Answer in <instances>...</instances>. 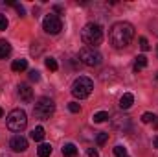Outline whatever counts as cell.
<instances>
[{
    "mask_svg": "<svg viewBox=\"0 0 158 157\" xmlns=\"http://www.w3.org/2000/svg\"><path fill=\"white\" fill-rule=\"evenodd\" d=\"M110 43L112 46L116 48H123L127 44H131V41L134 37V26L129 24V22H116L112 28H110Z\"/></svg>",
    "mask_w": 158,
    "mask_h": 157,
    "instance_id": "obj_1",
    "label": "cell"
},
{
    "mask_svg": "<svg viewBox=\"0 0 158 157\" xmlns=\"http://www.w3.org/2000/svg\"><path fill=\"white\" fill-rule=\"evenodd\" d=\"M81 39L86 46L96 48L98 44H101L103 41V28L96 22H88L83 30H81Z\"/></svg>",
    "mask_w": 158,
    "mask_h": 157,
    "instance_id": "obj_2",
    "label": "cell"
},
{
    "mask_svg": "<svg viewBox=\"0 0 158 157\" xmlns=\"http://www.w3.org/2000/svg\"><path fill=\"white\" fill-rule=\"evenodd\" d=\"M92 89H94V81L90 78H86V76H79V78L72 83V94H74L76 98H79V100L88 98L90 92H92Z\"/></svg>",
    "mask_w": 158,
    "mask_h": 157,
    "instance_id": "obj_3",
    "label": "cell"
},
{
    "mask_svg": "<svg viewBox=\"0 0 158 157\" xmlns=\"http://www.w3.org/2000/svg\"><path fill=\"white\" fill-rule=\"evenodd\" d=\"M26 126H28V117H26V113L22 109H13L7 115V128L11 131L20 133L22 129H26Z\"/></svg>",
    "mask_w": 158,
    "mask_h": 157,
    "instance_id": "obj_4",
    "label": "cell"
},
{
    "mask_svg": "<svg viewBox=\"0 0 158 157\" xmlns=\"http://www.w3.org/2000/svg\"><path fill=\"white\" fill-rule=\"evenodd\" d=\"M33 113H35V117L40 118V120L50 118L55 113V104H53V100H52V98H40V100H37V104H35V107H33Z\"/></svg>",
    "mask_w": 158,
    "mask_h": 157,
    "instance_id": "obj_5",
    "label": "cell"
},
{
    "mask_svg": "<svg viewBox=\"0 0 158 157\" xmlns=\"http://www.w3.org/2000/svg\"><path fill=\"white\" fill-rule=\"evenodd\" d=\"M101 54L96 50V48H90V46H85L79 50V61L86 67H98L101 65Z\"/></svg>",
    "mask_w": 158,
    "mask_h": 157,
    "instance_id": "obj_6",
    "label": "cell"
},
{
    "mask_svg": "<svg viewBox=\"0 0 158 157\" xmlns=\"http://www.w3.org/2000/svg\"><path fill=\"white\" fill-rule=\"evenodd\" d=\"M42 28H44L46 34L55 35V34H59V32L63 30V22H61V19H59L57 15L50 13V15L44 17V20H42Z\"/></svg>",
    "mask_w": 158,
    "mask_h": 157,
    "instance_id": "obj_7",
    "label": "cell"
},
{
    "mask_svg": "<svg viewBox=\"0 0 158 157\" xmlns=\"http://www.w3.org/2000/svg\"><path fill=\"white\" fill-rule=\"evenodd\" d=\"M110 124L119 133H127L131 129V118L125 117V115H114V117L110 118Z\"/></svg>",
    "mask_w": 158,
    "mask_h": 157,
    "instance_id": "obj_8",
    "label": "cell"
},
{
    "mask_svg": "<svg viewBox=\"0 0 158 157\" xmlns=\"http://www.w3.org/2000/svg\"><path fill=\"white\" fill-rule=\"evenodd\" d=\"M9 146H11V150H13V152L20 154V152H24V150L28 148V141H26V137H22V135H15V137L11 139Z\"/></svg>",
    "mask_w": 158,
    "mask_h": 157,
    "instance_id": "obj_9",
    "label": "cell"
},
{
    "mask_svg": "<svg viewBox=\"0 0 158 157\" xmlns=\"http://www.w3.org/2000/svg\"><path fill=\"white\" fill-rule=\"evenodd\" d=\"M19 96L24 102H31L33 100V89L30 85H19Z\"/></svg>",
    "mask_w": 158,
    "mask_h": 157,
    "instance_id": "obj_10",
    "label": "cell"
},
{
    "mask_svg": "<svg viewBox=\"0 0 158 157\" xmlns=\"http://www.w3.org/2000/svg\"><path fill=\"white\" fill-rule=\"evenodd\" d=\"M132 104H134V96H132L131 92H125V94L119 98V107H121V109H129Z\"/></svg>",
    "mask_w": 158,
    "mask_h": 157,
    "instance_id": "obj_11",
    "label": "cell"
},
{
    "mask_svg": "<svg viewBox=\"0 0 158 157\" xmlns=\"http://www.w3.org/2000/svg\"><path fill=\"white\" fill-rule=\"evenodd\" d=\"M26 69H28V61L26 59H15L11 63V70H15V72H22Z\"/></svg>",
    "mask_w": 158,
    "mask_h": 157,
    "instance_id": "obj_12",
    "label": "cell"
},
{
    "mask_svg": "<svg viewBox=\"0 0 158 157\" xmlns=\"http://www.w3.org/2000/svg\"><path fill=\"white\" fill-rule=\"evenodd\" d=\"M11 54V44L7 41H0V59H6Z\"/></svg>",
    "mask_w": 158,
    "mask_h": 157,
    "instance_id": "obj_13",
    "label": "cell"
},
{
    "mask_svg": "<svg viewBox=\"0 0 158 157\" xmlns=\"http://www.w3.org/2000/svg\"><path fill=\"white\" fill-rule=\"evenodd\" d=\"M37 155L39 157H50L52 155V146L46 144V142H42L39 148H37Z\"/></svg>",
    "mask_w": 158,
    "mask_h": 157,
    "instance_id": "obj_14",
    "label": "cell"
},
{
    "mask_svg": "<svg viewBox=\"0 0 158 157\" xmlns=\"http://www.w3.org/2000/svg\"><path fill=\"white\" fill-rule=\"evenodd\" d=\"M76 155H77L76 144H64V148H63V157H76Z\"/></svg>",
    "mask_w": 158,
    "mask_h": 157,
    "instance_id": "obj_15",
    "label": "cell"
},
{
    "mask_svg": "<svg viewBox=\"0 0 158 157\" xmlns=\"http://www.w3.org/2000/svg\"><path fill=\"white\" fill-rule=\"evenodd\" d=\"M31 139H33L35 142H40V141L44 139V128H42V126H37V128L31 131Z\"/></svg>",
    "mask_w": 158,
    "mask_h": 157,
    "instance_id": "obj_16",
    "label": "cell"
},
{
    "mask_svg": "<svg viewBox=\"0 0 158 157\" xmlns=\"http://www.w3.org/2000/svg\"><path fill=\"white\" fill-rule=\"evenodd\" d=\"M147 67V57L145 56H138L136 57V63H134V70L138 72V70H142V69H145Z\"/></svg>",
    "mask_w": 158,
    "mask_h": 157,
    "instance_id": "obj_17",
    "label": "cell"
},
{
    "mask_svg": "<svg viewBox=\"0 0 158 157\" xmlns=\"http://www.w3.org/2000/svg\"><path fill=\"white\" fill-rule=\"evenodd\" d=\"M109 118V113L107 111H99V113H96L94 117H92V120L96 122V124H101V122H105Z\"/></svg>",
    "mask_w": 158,
    "mask_h": 157,
    "instance_id": "obj_18",
    "label": "cell"
},
{
    "mask_svg": "<svg viewBox=\"0 0 158 157\" xmlns=\"http://www.w3.org/2000/svg\"><path fill=\"white\" fill-rule=\"evenodd\" d=\"M44 65H46V69H48V70H53V72H55V70L59 69V65H57V61H55L53 57H46Z\"/></svg>",
    "mask_w": 158,
    "mask_h": 157,
    "instance_id": "obj_19",
    "label": "cell"
},
{
    "mask_svg": "<svg viewBox=\"0 0 158 157\" xmlns=\"http://www.w3.org/2000/svg\"><path fill=\"white\" fill-rule=\"evenodd\" d=\"M107 141H109V133H105V131L98 133V137H96V142H98V146H103Z\"/></svg>",
    "mask_w": 158,
    "mask_h": 157,
    "instance_id": "obj_20",
    "label": "cell"
},
{
    "mask_svg": "<svg viewBox=\"0 0 158 157\" xmlns=\"http://www.w3.org/2000/svg\"><path fill=\"white\" fill-rule=\"evenodd\" d=\"M114 154H116V157H129V154H127V148H123V146H116L114 148Z\"/></svg>",
    "mask_w": 158,
    "mask_h": 157,
    "instance_id": "obj_21",
    "label": "cell"
},
{
    "mask_svg": "<svg viewBox=\"0 0 158 157\" xmlns=\"http://www.w3.org/2000/svg\"><path fill=\"white\" fill-rule=\"evenodd\" d=\"M155 115H153V113H143V115H142V122H145V124H149V122H155Z\"/></svg>",
    "mask_w": 158,
    "mask_h": 157,
    "instance_id": "obj_22",
    "label": "cell"
},
{
    "mask_svg": "<svg viewBox=\"0 0 158 157\" xmlns=\"http://www.w3.org/2000/svg\"><path fill=\"white\" fill-rule=\"evenodd\" d=\"M68 109H70L72 113H79V111H81V105H79L77 102H70V104H68Z\"/></svg>",
    "mask_w": 158,
    "mask_h": 157,
    "instance_id": "obj_23",
    "label": "cell"
},
{
    "mask_svg": "<svg viewBox=\"0 0 158 157\" xmlns=\"http://www.w3.org/2000/svg\"><path fill=\"white\" fill-rule=\"evenodd\" d=\"M6 28H7V17L0 13V32H2V30H6Z\"/></svg>",
    "mask_w": 158,
    "mask_h": 157,
    "instance_id": "obj_24",
    "label": "cell"
},
{
    "mask_svg": "<svg viewBox=\"0 0 158 157\" xmlns=\"http://www.w3.org/2000/svg\"><path fill=\"white\" fill-rule=\"evenodd\" d=\"M140 48H142L143 52H147V50H149V43H147L145 37H140Z\"/></svg>",
    "mask_w": 158,
    "mask_h": 157,
    "instance_id": "obj_25",
    "label": "cell"
},
{
    "mask_svg": "<svg viewBox=\"0 0 158 157\" xmlns=\"http://www.w3.org/2000/svg\"><path fill=\"white\" fill-rule=\"evenodd\" d=\"M30 79H31V81H39L40 74L37 72V70H31V72H30Z\"/></svg>",
    "mask_w": 158,
    "mask_h": 157,
    "instance_id": "obj_26",
    "label": "cell"
},
{
    "mask_svg": "<svg viewBox=\"0 0 158 157\" xmlns=\"http://www.w3.org/2000/svg\"><path fill=\"white\" fill-rule=\"evenodd\" d=\"M88 157H99V152L96 148H88Z\"/></svg>",
    "mask_w": 158,
    "mask_h": 157,
    "instance_id": "obj_27",
    "label": "cell"
},
{
    "mask_svg": "<svg viewBox=\"0 0 158 157\" xmlns=\"http://www.w3.org/2000/svg\"><path fill=\"white\" fill-rule=\"evenodd\" d=\"M13 7H15V9L19 11V15H24V13H26V11H24V7H22L20 4H13Z\"/></svg>",
    "mask_w": 158,
    "mask_h": 157,
    "instance_id": "obj_28",
    "label": "cell"
},
{
    "mask_svg": "<svg viewBox=\"0 0 158 157\" xmlns=\"http://www.w3.org/2000/svg\"><path fill=\"white\" fill-rule=\"evenodd\" d=\"M153 142H155V148H158V137H155V141H153Z\"/></svg>",
    "mask_w": 158,
    "mask_h": 157,
    "instance_id": "obj_29",
    "label": "cell"
},
{
    "mask_svg": "<svg viewBox=\"0 0 158 157\" xmlns=\"http://www.w3.org/2000/svg\"><path fill=\"white\" fill-rule=\"evenodd\" d=\"M4 117V111H2V107H0V118Z\"/></svg>",
    "mask_w": 158,
    "mask_h": 157,
    "instance_id": "obj_30",
    "label": "cell"
},
{
    "mask_svg": "<svg viewBox=\"0 0 158 157\" xmlns=\"http://www.w3.org/2000/svg\"><path fill=\"white\" fill-rule=\"evenodd\" d=\"M156 79H158V74H156Z\"/></svg>",
    "mask_w": 158,
    "mask_h": 157,
    "instance_id": "obj_31",
    "label": "cell"
}]
</instances>
